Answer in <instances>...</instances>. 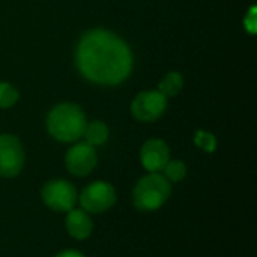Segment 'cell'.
Wrapping results in <instances>:
<instances>
[{
    "label": "cell",
    "instance_id": "6da1fadb",
    "mask_svg": "<svg viewBox=\"0 0 257 257\" xmlns=\"http://www.w3.org/2000/svg\"><path fill=\"white\" fill-rule=\"evenodd\" d=\"M77 66L87 80L113 86L131 74L133 54L119 36L104 29H95L80 39Z\"/></svg>",
    "mask_w": 257,
    "mask_h": 257
},
{
    "label": "cell",
    "instance_id": "7a4b0ae2",
    "mask_svg": "<svg viewBox=\"0 0 257 257\" xmlns=\"http://www.w3.org/2000/svg\"><path fill=\"white\" fill-rule=\"evenodd\" d=\"M86 126L87 120L81 108L69 102L56 105L47 117L48 133L59 142L78 140L84 134Z\"/></svg>",
    "mask_w": 257,
    "mask_h": 257
},
{
    "label": "cell",
    "instance_id": "3957f363",
    "mask_svg": "<svg viewBox=\"0 0 257 257\" xmlns=\"http://www.w3.org/2000/svg\"><path fill=\"white\" fill-rule=\"evenodd\" d=\"M172 185L166 176L160 173H149L143 176L134 187L133 203L142 212H152L160 209L170 197Z\"/></svg>",
    "mask_w": 257,
    "mask_h": 257
},
{
    "label": "cell",
    "instance_id": "277c9868",
    "mask_svg": "<svg viewBox=\"0 0 257 257\" xmlns=\"http://www.w3.org/2000/svg\"><path fill=\"white\" fill-rule=\"evenodd\" d=\"M44 203L56 212H69L77 203L75 187L63 179H54L44 185L41 191Z\"/></svg>",
    "mask_w": 257,
    "mask_h": 257
},
{
    "label": "cell",
    "instance_id": "5b68a950",
    "mask_svg": "<svg viewBox=\"0 0 257 257\" xmlns=\"http://www.w3.org/2000/svg\"><path fill=\"white\" fill-rule=\"evenodd\" d=\"M116 202V191L108 182H93L87 185L80 194V203L83 211L90 214H101L108 211Z\"/></svg>",
    "mask_w": 257,
    "mask_h": 257
},
{
    "label": "cell",
    "instance_id": "8992f818",
    "mask_svg": "<svg viewBox=\"0 0 257 257\" xmlns=\"http://www.w3.org/2000/svg\"><path fill=\"white\" fill-rule=\"evenodd\" d=\"M24 164V151L15 136H0V176L15 178Z\"/></svg>",
    "mask_w": 257,
    "mask_h": 257
},
{
    "label": "cell",
    "instance_id": "52a82bcc",
    "mask_svg": "<svg viewBox=\"0 0 257 257\" xmlns=\"http://www.w3.org/2000/svg\"><path fill=\"white\" fill-rule=\"evenodd\" d=\"M167 107V98L158 90H146L139 93L133 104L131 113L140 122H154L157 120Z\"/></svg>",
    "mask_w": 257,
    "mask_h": 257
},
{
    "label": "cell",
    "instance_id": "ba28073f",
    "mask_svg": "<svg viewBox=\"0 0 257 257\" xmlns=\"http://www.w3.org/2000/svg\"><path fill=\"white\" fill-rule=\"evenodd\" d=\"M65 164L71 175L87 176L96 166V152L89 143H77L66 152Z\"/></svg>",
    "mask_w": 257,
    "mask_h": 257
},
{
    "label": "cell",
    "instance_id": "9c48e42d",
    "mask_svg": "<svg viewBox=\"0 0 257 257\" xmlns=\"http://www.w3.org/2000/svg\"><path fill=\"white\" fill-rule=\"evenodd\" d=\"M140 160L143 167L151 173H158L164 169L167 161L170 160L169 146L160 139H151L145 142L140 151Z\"/></svg>",
    "mask_w": 257,
    "mask_h": 257
},
{
    "label": "cell",
    "instance_id": "30bf717a",
    "mask_svg": "<svg viewBox=\"0 0 257 257\" xmlns=\"http://www.w3.org/2000/svg\"><path fill=\"white\" fill-rule=\"evenodd\" d=\"M66 230L74 239H86L92 233V220L83 209H71L66 215Z\"/></svg>",
    "mask_w": 257,
    "mask_h": 257
},
{
    "label": "cell",
    "instance_id": "8fae6325",
    "mask_svg": "<svg viewBox=\"0 0 257 257\" xmlns=\"http://www.w3.org/2000/svg\"><path fill=\"white\" fill-rule=\"evenodd\" d=\"M83 136L86 137V140L90 146H101L108 139V128L104 122L93 120V122L87 123Z\"/></svg>",
    "mask_w": 257,
    "mask_h": 257
},
{
    "label": "cell",
    "instance_id": "7c38bea8",
    "mask_svg": "<svg viewBox=\"0 0 257 257\" xmlns=\"http://www.w3.org/2000/svg\"><path fill=\"white\" fill-rule=\"evenodd\" d=\"M182 75L178 72H169L160 83L158 86V92H161L166 98L167 96H176L179 93V90L182 89Z\"/></svg>",
    "mask_w": 257,
    "mask_h": 257
},
{
    "label": "cell",
    "instance_id": "4fadbf2b",
    "mask_svg": "<svg viewBox=\"0 0 257 257\" xmlns=\"http://www.w3.org/2000/svg\"><path fill=\"white\" fill-rule=\"evenodd\" d=\"M163 170H164V176L169 182H179L187 176V167L179 160H173V161L169 160Z\"/></svg>",
    "mask_w": 257,
    "mask_h": 257
},
{
    "label": "cell",
    "instance_id": "5bb4252c",
    "mask_svg": "<svg viewBox=\"0 0 257 257\" xmlns=\"http://www.w3.org/2000/svg\"><path fill=\"white\" fill-rule=\"evenodd\" d=\"M18 101V90L9 83L0 81V108H9Z\"/></svg>",
    "mask_w": 257,
    "mask_h": 257
},
{
    "label": "cell",
    "instance_id": "9a60e30c",
    "mask_svg": "<svg viewBox=\"0 0 257 257\" xmlns=\"http://www.w3.org/2000/svg\"><path fill=\"white\" fill-rule=\"evenodd\" d=\"M194 143L202 148L205 152H214L215 146H217V140L212 134L206 133V131H197L194 136Z\"/></svg>",
    "mask_w": 257,
    "mask_h": 257
},
{
    "label": "cell",
    "instance_id": "2e32d148",
    "mask_svg": "<svg viewBox=\"0 0 257 257\" xmlns=\"http://www.w3.org/2000/svg\"><path fill=\"white\" fill-rule=\"evenodd\" d=\"M254 8H251V11H250V15L248 17H245V27H247V30L250 32V33H254L256 32V14H254Z\"/></svg>",
    "mask_w": 257,
    "mask_h": 257
},
{
    "label": "cell",
    "instance_id": "e0dca14e",
    "mask_svg": "<svg viewBox=\"0 0 257 257\" xmlns=\"http://www.w3.org/2000/svg\"><path fill=\"white\" fill-rule=\"evenodd\" d=\"M56 257H84L81 253L75 251V250H66V251H62L59 253Z\"/></svg>",
    "mask_w": 257,
    "mask_h": 257
}]
</instances>
